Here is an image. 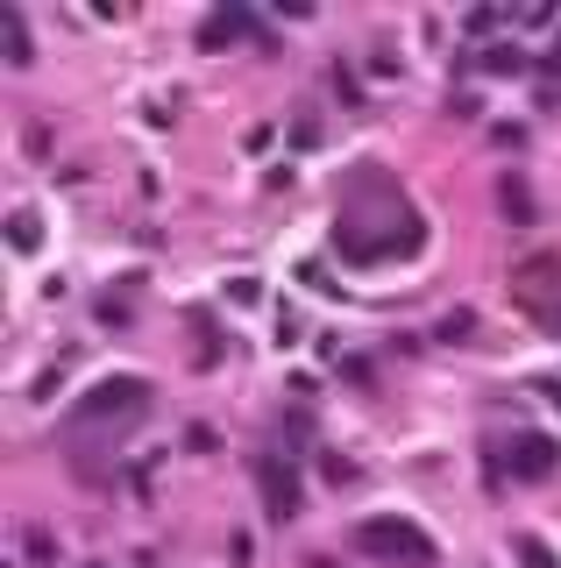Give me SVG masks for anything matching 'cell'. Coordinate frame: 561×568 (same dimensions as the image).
<instances>
[{"mask_svg":"<svg viewBox=\"0 0 561 568\" xmlns=\"http://www.w3.org/2000/svg\"><path fill=\"white\" fill-rule=\"evenodd\" d=\"M355 547H363V555H377V561H398V568H434V540L413 519H391V512L355 526Z\"/></svg>","mask_w":561,"mask_h":568,"instance_id":"cell-1","label":"cell"},{"mask_svg":"<svg viewBox=\"0 0 561 568\" xmlns=\"http://www.w3.org/2000/svg\"><path fill=\"white\" fill-rule=\"evenodd\" d=\"M257 483H263L270 519L292 526V519H299V476H292V462H284V455H257Z\"/></svg>","mask_w":561,"mask_h":568,"instance_id":"cell-2","label":"cell"},{"mask_svg":"<svg viewBox=\"0 0 561 568\" xmlns=\"http://www.w3.org/2000/svg\"><path fill=\"white\" fill-rule=\"evenodd\" d=\"M149 398V383L143 377H107L100 391L86 398V420H114V412H128V406H143Z\"/></svg>","mask_w":561,"mask_h":568,"instance_id":"cell-3","label":"cell"},{"mask_svg":"<svg viewBox=\"0 0 561 568\" xmlns=\"http://www.w3.org/2000/svg\"><path fill=\"white\" fill-rule=\"evenodd\" d=\"M498 455H512V476H548L561 462V448L540 441V433H512V448H498Z\"/></svg>","mask_w":561,"mask_h":568,"instance_id":"cell-4","label":"cell"},{"mask_svg":"<svg viewBox=\"0 0 561 568\" xmlns=\"http://www.w3.org/2000/svg\"><path fill=\"white\" fill-rule=\"evenodd\" d=\"M242 29H249V14H242V8H228V14H214V22H207V36H199V43L220 50V43H235V36H242Z\"/></svg>","mask_w":561,"mask_h":568,"instance_id":"cell-5","label":"cell"},{"mask_svg":"<svg viewBox=\"0 0 561 568\" xmlns=\"http://www.w3.org/2000/svg\"><path fill=\"white\" fill-rule=\"evenodd\" d=\"M8 57L29 64V29H22V14H8Z\"/></svg>","mask_w":561,"mask_h":568,"instance_id":"cell-6","label":"cell"},{"mask_svg":"<svg viewBox=\"0 0 561 568\" xmlns=\"http://www.w3.org/2000/svg\"><path fill=\"white\" fill-rule=\"evenodd\" d=\"M505 213H512V221H526V213H533V199H526L519 178H505Z\"/></svg>","mask_w":561,"mask_h":568,"instance_id":"cell-7","label":"cell"},{"mask_svg":"<svg viewBox=\"0 0 561 568\" xmlns=\"http://www.w3.org/2000/svg\"><path fill=\"white\" fill-rule=\"evenodd\" d=\"M519 561H526V568H554V555H548L540 540H526V533H519Z\"/></svg>","mask_w":561,"mask_h":568,"instance_id":"cell-8","label":"cell"},{"mask_svg":"<svg viewBox=\"0 0 561 568\" xmlns=\"http://www.w3.org/2000/svg\"><path fill=\"white\" fill-rule=\"evenodd\" d=\"M533 306V320H548V327H561V298H526Z\"/></svg>","mask_w":561,"mask_h":568,"instance_id":"cell-9","label":"cell"},{"mask_svg":"<svg viewBox=\"0 0 561 568\" xmlns=\"http://www.w3.org/2000/svg\"><path fill=\"white\" fill-rule=\"evenodd\" d=\"M548 72H561V43H554V57H548Z\"/></svg>","mask_w":561,"mask_h":568,"instance_id":"cell-10","label":"cell"}]
</instances>
